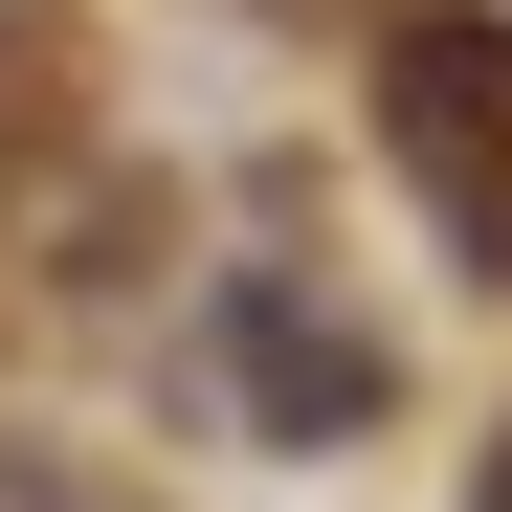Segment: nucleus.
<instances>
[{
    "instance_id": "f257e3e1",
    "label": "nucleus",
    "mask_w": 512,
    "mask_h": 512,
    "mask_svg": "<svg viewBox=\"0 0 512 512\" xmlns=\"http://www.w3.org/2000/svg\"><path fill=\"white\" fill-rule=\"evenodd\" d=\"M379 156L423 179V223H446V268L512 290V23H468V0H423V23L379 45Z\"/></svg>"
},
{
    "instance_id": "f03ea898",
    "label": "nucleus",
    "mask_w": 512,
    "mask_h": 512,
    "mask_svg": "<svg viewBox=\"0 0 512 512\" xmlns=\"http://www.w3.org/2000/svg\"><path fill=\"white\" fill-rule=\"evenodd\" d=\"M223 401L268 423V446H357V423H379V334L334 290H290V268H245L223 290Z\"/></svg>"
},
{
    "instance_id": "7ed1b4c3",
    "label": "nucleus",
    "mask_w": 512,
    "mask_h": 512,
    "mask_svg": "<svg viewBox=\"0 0 512 512\" xmlns=\"http://www.w3.org/2000/svg\"><path fill=\"white\" fill-rule=\"evenodd\" d=\"M468 512H512V446H490V490H468Z\"/></svg>"
}]
</instances>
